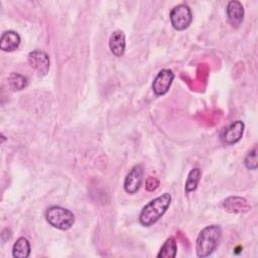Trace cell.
I'll return each instance as SVG.
<instances>
[{
    "label": "cell",
    "instance_id": "obj_1",
    "mask_svg": "<svg viewBox=\"0 0 258 258\" xmlns=\"http://www.w3.org/2000/svg\"><path fill=\"white\" fill-rule=\"evenodd\" d=\"M171 195L168 192H164L151 200L142 208L138 217L139 223L144 227L154 225L165 214L171 204Z\"/></svg>",
    "mask_w": 258,
    "mask_h": 258
},
{
    "label": "cell",
    "instance_id": "obj_2",
    "mask_svg": "<svg viewBox=\"0 0 258 258\" xmlns=\"http://www.w3.org/2000/svg\"><path fill=\"white\" fill-rule=\"evenodd\" d=\"M222 237V229L218 225L205 227L198 235L196 240V254L198 257L205 258L213 254L218 248Z\"/></svg>",
    "mask_w": 258,
    "mask_h": 258
},
{
    "label": "cell",
    "instance_id": "obj_3",
    "mask_svg": "<svg viewBox=\"0 0 258 258\" xmlns=\"http://www.w3.org/2000/svg\"><path fill=\"white\" fill-rule=\"evenodd\" d=\"M47 223L58 230H69L75 223V215L70 210L60 206H50L45 211Z\"/></svg>",
    "mask_w": 258,
    "mask_h": 258
},
{
    "label": "cell",
    "instance_id": "obj_4",
    "mask_svg": "<svg viewBox=\"0 0 258 258\" xmlns=\"http://www.w3.org/2000/svg\"><path fill=\"white\" fill-rule=\"evenodd\" d=\"M169 18L172 27L175 30L181 31L190 25L192 21V12L187 4L180 3L170 10Z\"/></svg>",
    "mask_w": 258,
    "mask_h": 258
},
{
    "label": "cell",
    "instance_id": "obj_5",
    "mask_svg": "<svg viewBox=\"0 0 258 258\" xmlns=\"http://www.w3.org/2000/svg\"><path fill=\"white\" fill-rule=\"evenodd\" d=\"M27 60L29 66L37 73L38 76H45L50 67V60L48 54L39 49L32 50L28 53Z\"/></svg>",
    "mask_w": 258,
    "mask_h": 258
},
{
    "label": "cell",
    "instance_id": "obj_6",
    "mask_svg": "<svg viewBox=\"0 0 258 258\" xmlns=\"http://www.w3.org/2000/svg\"><path fill=\"white\" fill-rule=\"evenodd\" d=\"M174 80V73L169 69L160 70L152 82V91L156 96L165 95Z\"/></svg>",
    "mask_w": 258,
    "mask_h": 258
},
{
    "label": "cell",
    "instance_id": "obj_7",
    "mask_svg": "<svg viewBox=\"0 0 258 258\" xmlns=\"http://www.w3.org/2000/svg\"><path fill=\"white\" fill-rule=\"evenodd\" d=\"M143 173L142 164H136L130 169L124 180V189L127 194L134 195L139 190L143 181Z\"/></svg>",
    "mask_w": 258,
    "mask_h": 258
},
{
    "label": "cell",
    "instance_id": "obj_8",
    "mask_svg": "<svg viewBox=\"0 0 258 258\" xmlns=\"http://www.w3.org/2000/svg\"><path fill=\"white\" fill-rule=\"evenodd\" d=\"M245 129V124L237 120L225 128L221 134V139L225 144L232 145L241 140Z\"/></svg>",
    "mask_w": 258,
    "mask_h": 258
},
{
    "label": "cell",
    "instance_id": "obj_9",
    "mask_svg": "<svg viewBox=\"0 0 258 258\" xmlns=\"http://www.w3.org/2000/svg\"><path fill=\"white\" fill-rule=\"evenodd\" d=\"M226 13H227L228 20L233 27L237 28L242 24L244 20L245 10L240 1H237V0L230 1L227 5Z\"/></svg>",
    "mask_w": 258,
    "mask_h": 258
},
{
    "label": "cell",
    "instance_id": "obj_10",
    "mask_svg": "<svg viewBox=\"0 0 258 258\" xmlns=\"http://www.w3.org/2000/svg\"><path fill=\"white\" fill-rule=\"evenodd\" d=\"M109 48L113 55L121 57L126 49V35L122 30H115L109 38Z\"/></svg>",
    "mask_w": 258,
    "mask_h": 258
},
{
    "label": "cell",
    "instance_id": "obj_11",
    "mask_svg": "<svg viewBox=\"0 0 258 258\" xmlns=\"http://www.w3.org/2000/svg\"><path fill=\"white\" fill-rule=\"evenodd\" d=\"M223 207L229 213H246L251 209L250 204L245 198L232 196L224 200Z\"/></svg>",
    "mask_w": 258,
    "mask_h": 258
},
{
    "label": "cell",
    "instance_id": "obj_12",
    "mask_svg": "<svg viewBox=\"0 0 258 258\" xmlns=\"http://www.w3.org/2000/svg\"><path fill=\"white\" fill-rule=\"evenodd\" d=\"M21 42L20 35L14 30L3 31L0 37V48L3 51L11 52L18 48Z\"/></svg>",
    "mask_w": 258,
    "mask_h": 258
},
{
    "label": "cell",
    "instance_id": "obj_13",
    "mask_svg": "<svg viewBox=\"0 0 258 258\" xmlns=\"http://www.w3.org/2000/svg\"><path fill=\"white\" fill-rule=\"evenodd\" d=\"M30 243L24 237H19L12 246V256L14 258H27L30 255Z\"/></svg>",
    "mask_w": 258,
    "mask_h": 258
},
{
    "label": "cell",
    "instance_id": "obj_14",
    "mask_svg": "<svg viewBox=\"0 0 258 258\" xmlns=\"http://www.w3.org/2000/svg\"><path fill=\"white\" fill-rule=\"evenodd\" d=\"M176 254H177L176 240L173 237H169L161 246L157 254V257L158 258H174Z\"/></svg>",
    "mask_w": 258,
    "mask_h": 258
},
{
    "label": "cell",
    "instance_id": "obj_15",
    "mask_svg": "<svg viewBox=\"0 0 258 258\" xmlns=\"http://www.w3.org/2000/svg\"><path fill=\"white\" fill-rule=\"evenodd\" d=\"M201 176H202V170L199 167H195L189 171L185 181V185H184V189L186 194L192 192L197 189L198 184L201 180Z\"/></svg>",
    "mask_w": 258,
    "mask_h": 258
},
{
    "label": "cell",
    "instance_id": "obj_16",
    "mask_svg": "<svg viewBox=\"0 0 258 258\" xmlns=\"http://www.w3.org/2000/svg\"><path fill=\"white\" fill-rule=\"evenodd\" d=\"M8 86L12 91H20L23 90L27 84V78L18 74V73H10L7 78Z\"/></svg>",
    "mask_w": 258,
    "mask_h": 258
},
{
    "label": "cell",
    "instance_id": "obj_17",
    "mask_svg": "<svg viewBox=\"0 0 258 258\" xmlns=\"http://www.w3.org/2000/svg\"><path fill=\"white\" fill-rule=\"evenodd\" d=\"M244 164L248 169L255 170L257 168V149L254 147L251 151L248 152L244 159Z\"/></svg>",
    "mask_w": 258,
    "mask_h": 258
},
{
    "label": "cell",
    "instance_id": "obj_18",
    "mask_svg": "<svg viewBox=\"0 0 258 258\" xmlns=\"http://www.w3.org/2000/svg\"><path fill=\"white\" fill-rule=\"evenodd\" d=\"M159 186V180L156 177L148 176L145 180V189L147 191H154Z\"/></svg>",
    "mask_w": 258,
    "mask_h": 258
}]
</instances>
